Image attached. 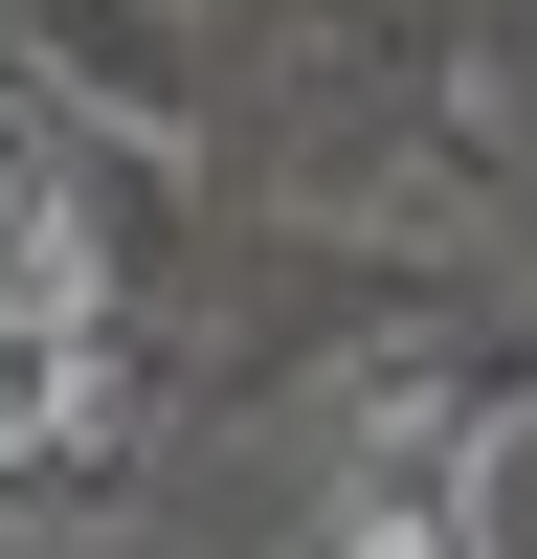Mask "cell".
I'll return each mask as SVG.
<instances>
[{
    "instance_id": "cell-1",
    "label": "cell",
    "mask_w": 537,
    "mask_h": 559,
    "mask_svg": "<svg viewBox=\"0 0 537 559\" xmlns=\"http://www.w3.org/2000/svg\"><path fill=\"white\" fill-rule=\"evenodd\" d=\"M112 269H90V202L0 134V492H68L112 448Z\"/></svg>"
}]
</instances>
